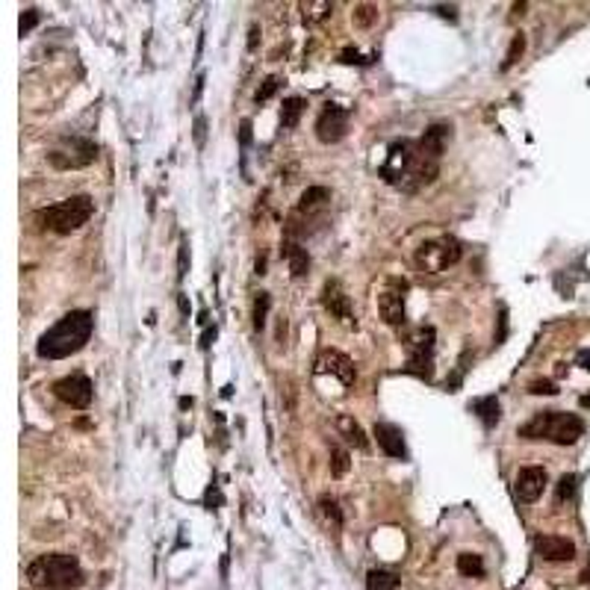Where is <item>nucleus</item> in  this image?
<instances>
[{"mask_svg":"<svg viewBox=\"0 0 590 590\" xmlns=\"http://www.w3.org/2000/svg\"><path fill=\"white\" fill-rule=\"evenodd\" d=\"M378 174L390 186H396L402 192H419L437 181L440 159L434 154H428L419 139H399L390 145Z\"/></svg>","mask_w":590,"mask_h":590,"instance_id":"1","label":"nucleus"},{"mask_svg":"<svg viewBox=\"0 0 590 590\" xmlns=\"http://www.w3.org/2000/svg\"><path fill=\"white\" fill-rule=\"evenodd\" d=\"M95 331V316L89 310H71L65 313L57 325L47 328L39 343H35V354L45 357V361H62V357H71L77 354L89 336Z\"/></svg>","mask_w":590,"mask_h":590,"instance_id":"2","label":"nucleus"},{"mask_svg":"<svg viewBox=\"0 0 590 590\" xmlns=\"http://www.w3.org/2000/svg\"><path fill=\"white\" fill-rule=\"evenodd\" d=\"M27 579H30L33 587H39V590H74L86 582L80 561L74 555H62V552L39 555L35 561H30Z\"/></svg>","mask_w":590,"mask_h":590,"instance_id":"3","label":"nucleus"},{"mask_svg":"<svg viewBox=\"0 0 590 590\" xmlns=\"http://www.w3.org/2000/svg\"><path fill=\"white\" fill-rule=\"evenodd\" d=\"M516 434L523 440H549L558 446H573L579 443V437H584V419L567 414V410H543V414H534L528 422H523Z\"/></svg>","mask_w":590,"mask_h":590,"instance_id":"4","label":"nucleus"},{"mask_svg":"<svg viewBox=\"0 0 590 590\" xmlns=\"http://www.w3.org/2000/svg\"><path fill=\"white\" fill-rule=\"evenodd\" d=\"M95 216V201L89 195H71V198L42 207L35 212V222H39L42 230H50V234H74L80 230L89 219Z\"/></svg>","mask_w":590,"mask_h":590,"instance_id":"5","label":"nucleus"},{"mask_svg":"<svg viewBox=\"0 0 590 590\" xmlns=\"http://www.w3.org/2000/svg\"><path fill=\"white\" fill-rule=\"evenodd\" d=\"M404 351H407V372L422 381L434 378V328H414L404 334Z\"/></svg>","mask_w":590,"mask_h":590,"instance_id":"6","label":"nucleus"},{"mask_svg":"<svg viewBox=\"0 0 590 590\" xmlns=\"http://www.w3.org/2000/svg\"><path fill=\"white\" fill-rule=\"evenodd\" d=\"M47 159H50V166L59 169V171L86 169V166H92L98 159V145L92 139H86V136H65V139H59L57 145L50 148Z\"/></svg>","mask_w":590,"mask_h":590,"instance_id":"7","label":"nucleus"},{"mask_svg":"<svg viewBox=\"0 0 590 590\" xmlns=\"http://www.w3.org/2000/svg\"><path fill=\"white\" fill-rule=\"evenodd\" d=\"M460 260V242L452 237L428 239L416 248V266L425 275H440Z\"/></svg>","mask_w":590,"mask_h":590,"instance_id":"8","label":"nucleus"},{"mask_svg":"<svg viewBox=\"0 0 590 590\" xmlns=\"http://www.w3.org/2000/svg\"><path fill=\"white\" fill-rule=\"evenodd\" d=\"M348 118H351V113L346 110V106L325 103V110H322L319 118H316V139L322 142V145H334V142H339L348 133Z\"/></svg>","mask_w":590,"mask_h":590,"instance_id":"9","label":"nucleus"},{"mask_svg":"<svg viewBox=\"0 0 590 590\" xmlns=\"http://www.w3.org/2000/svg\"><path fill=\"white\" fill-rule=\"evenodd\" d=\"M53 390V396H57L62 404L68 407H77V410H86L89 404H92V381L86 378V375H65V378H59L57 384L50 387Z\"/></svg>","mask_w":590,"mask_h":590,"instance_id":"10","label":"nucleus"},{"mask_svg":"<svg viewBox=\"0 0 590 590\" xmlns=\"http://www.w3.org/2000/svg\"><path fill=\"white\" fill-rule=\"evenodd\" d=\"M404 293H407V283L404 280H396L392 278L384 293L378 295V310H381V319L387 322L390 328H402L404 325Z\"/></svg>","mask_w":590,"mask_h":590,"instance_id":"11","label":"nucleus"},{"mask_svg":"<svg viewBox=\"0 0 590 590\" xmlns=\"http://www.w3.org/2000/svg\"><path fill=\"white\" fill-rule=\"evenodd\" d=\"M322 304H325V310L331 313V319L339 322V325H346V328H354L357 325L354 310H351V301H348L346 290L339 287V280H325V287H322Z\"/></svg>","mask_w":590,"mask_h":590,"instance_id":"12","label":"nucleus"},{"mask_svg":"<svg viewBox=\"0 0 590 590\" xmlns=\"http://www.w3.org/2000/svg\"><path fill=\"white\" fill-rule=\"evenodd\" d=\"M549 484V475L543 467H523L520 472H516V481H514V493L520 502L531 505V502H538V499L543 496Z\"/></svg>","mask_w":590,"mask_h":590,"instance_id":"13","label":"nucleus"},{"mask_svg":"<svg viewBox=\"0 0 590 590\" xmlns=\"http://www.w3.org/2000/svg\"><path fill=\"white\" fill-rule=\"evenodd\" d=\"M316 372H319V375L331 372V375H336V378L343 381L346 387H351V384L357 381V369H354V363H351V357H346L343 351H336V348H322V351H319V357H316Z\"/></svg>","mask_w":590,"mask_h":590,"instance_id":"14","label":"nucleus"},{"mask_svg":"<svg viewBox=\"0 0 590 590\" xmlns=\"http://www.w3.org/2000/svg\"><path fill=\"white\" fill-rule=\"evenodd\" d=\"M534 552H538L543 561L561 564V561L576 558V543L567 540V538H558V534H540V538L534 540Z\"/></svg>","mask_w":590,"mask_h":590,"instance_id":"15","label":"nucleus"},{"mask_svg":"<svg viewBox=\"0 0 590 590\" xmlns=\"http://www.w3.org/2000/svg\"><path fill=\"white\" fill-rule=\"evenodd\" d=\"M375 440H378V446H381V452H384V455H390V458H402V460L407 458L402 428L390 425V422H378V425H375Z\"/></svg>","mask_w":590,"mask_h":590,"instance_id":"16","label":"nucleus"},{"mask_svg":"<svg viewBox=\"0 0 590 590\" xmlns=\"http://www.w3.org/2000/svg\"><path fill=\"white\" fill-rule=\"evenodd\" d=\"M328 204H331V189L310 186V189H304L295 212H298V216H307V219H322V212H325Z\"/></svg>","mask_w":590,"mask_h":590,"instance_id":"17","label":"nucleus"},{"mask_svg":"<svg viewBox=\"0 0 590 590\" xmlns=\"http://www.w3.org/2000/svg\"><path fill=\"white\" fill-rule=\"evenodd\" d=\"M280 254L287 257L293 278H304V275H307V269H310V254H307V248H304L301 242L283 239V245H280Z\"/></svg>","mask_w":590,"mask_h":590,"instance_id":"18","label":"nucleus"},{"mask_svg":"<svg viewBox=\"0 0 590 590\" xmlns=\"http://www.w3.org/2000/svg\"><path fill=\"white\" fill-rule=\"evenodd\" d=\"M449 139H452V124H431L425 133H422V148L428 151V154H434L437 159L443 157V151H446V145H449Z\"/></svg>","mask_w":590,"mask_h":590,"instance_id":"19","label":"nucleus"},{"mask_svg":"<svg viewBox=\"0 0 590 590\" xmlns=\"http://www.w3.org/2000/svg\"><path fill=\"white\" fill-rule=\"evenodd\" d=\"M336 431H339V437H343L348 446H354V449H369V440H366V434H363V428H361V422H354L351 416H336Z\"/></svg>","mask_w":590,"mask_h":590,"instance_id":"20","label":"nucleus"},{"mask_svg":"<svg viewBox=\"0 0 590 590\" xmlns=\"http://www.w3.org/2000/svg\"><path fill=\"white\" fill-rule=\"evenodd\" d=\"M470 410H472V414H475L481 422H484L487 428H493V425L499 422V416H502V414H499V402H496V396L475 399V402L470 404Z\"/></svg>","mask_w":590,"mask_h":590,"instance_id":"21","label":"nucleus"},{"mask_svg":"<svg viewBox=\"0 0 590 590\" xmlns=\"http://www.w3.org/2000/svg\"><path fill=\"white\" fill-rule=\"evenodd\" d=\"M304 106H307V101L298 98V95L283 101V106H280V127L283 130H293L295 127L298 118H301V113H304Z\"/></svg>","mask_w":590,"mask_h":590,"instance_id":"22","label":"nucleus"},{"mask_svg":"<svg viewBox=\"0 0 590 590\" xmlns=\"http://www.w3.org/2000/svg\"><path fill=\"white\" fill-rule=\"evenodd\" d=\"M458 573L467 576V579H481L484 576V561L475 552H460L458 555Z\"/></svg>","mask_w":590,"mask_h":590,"instance_id":"23","label":"nucleus"},{"mask_svg":"<svg viewBox=\"0 0 590 590\" xmlns=\"http://www.w3.org/2000/svg\"><path fill=\"white\" fill-rule=\"evenodd\" d=\"M366 590H399V576L390 569H369Z\"/></svg>","mask_w":590,"mask_h":590,"instance_id":"24","label":"nucleus"},{"mask_svg":"<svg viewBox=\"0 0 590 590\" xmlns=\"http://www.w3.org/2000/svg\"><path fill=\"white\" fill-rule=\"evenodd\" d=\"M319 511L328 516V523H334V528H339L343 526V511H339V505H336V499L334 496H319Z\"/></svg>","mask_w":590,"mask_h":590,"instance_id":"25","label":"nucleus"},{"mask_svg":"<svg viewBox=\"0 0 590 590\" xmlns=\"http://www.w3.org/2000/svg\"><path fill=\"white\" fill-rule=\"evenodd\" d=\"M269 307H272V295L269 293H257V298H254V328L257 331L266 328V316H269Z\"/></svg>","mask_w":590,"mask_h":590,"instance_id":"26","label":"nucleus"},{"mask_svg":"<svg viewBox=\"0 0 590 590\" xmlns=\"http://www.w3.org/2000/svg\"><path fill=\"white\" fill-rule=\"evenodd\" d=\"M301 9H304V21L316 24V21H325V18L334 12V4H325V0H322V4H304Z\"/></svg>","mask_w":590,"mask_h":590,"instance_id":"27","label":"nucleus"},{"mask_svg":"<svg viewBox=\"0 0 590 590\" xmlns=\"http://www.w3.org/2000/svg\"><path fill=\"white\" fill-rule=\"evenodd\" d=\"M331 472L336 478L348 472V452L343 449V446H334V449H331Z\"/></svg>","mask_w":590,"mask_h":590,"instance_id":"28","label":"nucleus"},{"mask_svg":"<svg viewBox=\"0 0 590 590\" xmlns=\"http://www.w3.org/2000/svg\"><path fill=\"white\" fill-rule=\"evenodd\" d=\"M523 50H526V35H523V33H516L514 39H511V47H508V53H505V62H502V68H511L516 59L523 57Z\"/></svg>","mask_w":590,"mask_h":590,"instance_id":"29","label":"nucleus"},{"mask_svg":"<svg viewBox=\"0 0 590 590\" xmlns=\"http://www.w3.org/2000/svg\"><path fill=\"white\" fill-rule=\"evenodd\" d=\"M278 89H280V77H266V80H263V86L257 89L254 101H257V103H266V101H269V98L278 92Z\"/></svg>","mask_w":590,"mask_h":590,"instance_id":"30","label":"nucleus"},{"mask_svg":"<svg viewBox=\"0 0 590 590\" xmlns=\"http://www.w3.org/2000/svg\"><path fill=\"white\" fill-rule=\"evenodd\" d=\"M375 21H378V9H375V6H357V12H354V24L357 27H369Z\"/></svg>","mask_w":590,"mask_h":590,"instance_id":"31","label":"nucleus"},{"mask_svg":"<svg viewBox=\"0 0 590 590\" xmlns=\"http://www.w3.org/2000/svg\"><path fill=\"white\" fill-rule=\"evenodd\" d=\"M576 475H564L561 481H558V502H567V499H573V493H576Z\"/></svg>","mask_w":590,"mask_h":590,"instance_id":"32","label":"nucleus"},{"mask_svg":"<svg viewBox=\"0 0 590 590\" xmlns=\"http://www.w3.org/2000/svg\"><path fill=\"white\" fill-rule=\"evenodd\" d=\"M528 392H534V396H555L558 387L552 384V381H531L528 384Z\"/></svg>","mask_w":590,"mask_h":590,"instance_id":"33","label":"nucleus"},{"mask_svg":"<svg viewBox=\"0 0 590 590\" xmlns=\"http://www.w3.org/2000/svg\"><path fill=\"white\" fill-rule=\"evenodd\" d=\"M35 24H39V12H35V9H27V15L21 18V33H30Z\"/></svg>","mask_w":590,"mask_h":590,"instance_id":"34","label":"nucleus"},{"mask_svg":"<svg viewBox=\"0 0 590 590\" xmlns=\"http://www.w3.org/2000/svg\"><path fill=\"white\" fill-rule=\"evenodd\" d=\"M576 363L584 369V372H590V348H584V351H579V357H576Z\"/></svg>","mask_w":590,"mask_h":590,"instance_id":"35","label":"nucleus"},{"mask_svg":"<svg viewBox=\"0 0 590 590\" xmlns=\"http://www.w3.org/2000/svg\"><path fill=\"white\" fill-rule=\"evenodd\" d=\"M204 124H207L204 118L195 121V139H198V145H204Z\"/></svg>","mask_w":590,"mask_h":590,"instance_id":"36","label":"nucleus"},{"mask_svg":"<svg viewBox=\"0 0 590 590\" xmlns=\"http://www.w3.org/2000/svg\"><path fill=\"white\" fill-rule=\"evenodd\" d=\"M177 275H181V278L186 275V242L181 245V272H177Z\"/></svg>","mask_w":590,"mask_h":590,"instance_id":"37","label":"nucleus"},{"mask_svg":"<svg viewBox=\"0 0 590 590\" xmlns=\"http://www.w3.org/2000/svg\"><path fill=\"white\" fill-rule=\"evenodd\" d=\"M437 12H440V15H446V18H458V15H455V12H458L455 6H449V9H446V6H437Z\"/></svg>","mask_w":590,"mask_h":590,"instance_id":"38","label":"nucleus"}]
</instances>
